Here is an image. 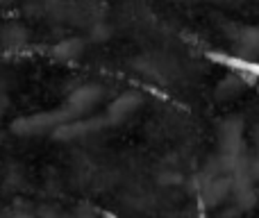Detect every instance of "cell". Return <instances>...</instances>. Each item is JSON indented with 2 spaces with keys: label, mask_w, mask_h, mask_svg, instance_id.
Segmentation results:
<instances>
[{
  "label": "cell",
  "mask_w": 259,
  "mask_h": 218,
  "mask_svg": "<svg viewBox=\"0 0 259 218\" xmlns=\"http://www.w3.org/2000/svg\"><path fill=\"white\" fill-rule=\"evenodd\" d=\"M71 116L68 109H55V111H39V114H30L23 118L14 120L12 129L16 134L30 137V134H41L46 129H57L59 125H64V120Z\"/></svg>",
  "instance_id": "cell-1"
},
{
  "label": "cell",
  "mask_w": 259,
  "mask_h": 218,
  "mask_svg": "<svg viewBox=\"0 0 259 218\" xmlns=\"http://www.w3.org/2000/svg\"><path fill=\"white\" fill-rule=\"evenodd\" d=\"M103 98V86L96 84V82H87V84H80L77 89H73V94L68 96L66 107L71 114H80V111H87L100 103Z\"/></svg>",
  "instance_id": "cell-2"
},
{
  "label": "cell",
  "mask_w": 259,
  "mask_h": 218,
  "mask_svg": "<svg viewBox=\"0 0 259 218\" xmlns=\"http://www.w3.org/2000/svg\"><path fill=\"white\" fill-rule=\"evenodd\" d=\"M137 105H139V100L134 98V96L125 94L109 105V116H112L114 120H121V118H125V116L132 114V111L137 109Z\"/></svg>",
  "instance_id": "cell-3"
},
{
  "label": "cell",
  "mask_w": 259,
  "mask_h": 218,
  "mask_svg": "<svg viewBox=\"0 0 259 218\" xmlns=\"http://www.w3.org/2000/svg\"><path fill=\"white\" fill-rule=\"evenodd\" d=\"M80 48L82 46L77 43V41H62V43H57L53 48V55L59 59H73V57H77Z\"/></svg>",
  "instance_id": "cell-4"
},
{
  "label": "cell",
  "mask_w": 259,
  "mask_h": 218,
  "mask_svg": "<svg viewBox=\"0 0 259 218\" xmlns=\"http://www.w3.org/2000/svg\"><path fill=\"white\" fill-rule=\"evenodd\" d=\"M7 107H9V100H7V96L5 94H0V118H3V114L7 111Z\"/></svg>",
  "instance_id": "cell-5"
},
{
  "label": "cell",
  "mask_w": 259,
  "mask_h": 218,
  "mask_svg": "<svg viewBox=\"0 0 259 218\" xmlns=\"http://www.w3.org/2000/svg\"><path fill=\"white\" fill-rule=\"evenodd\" d=\"M0 3H12V0H0Z\"/></svg>",
  "instance_id": "cell-6"
}]
</instances>
